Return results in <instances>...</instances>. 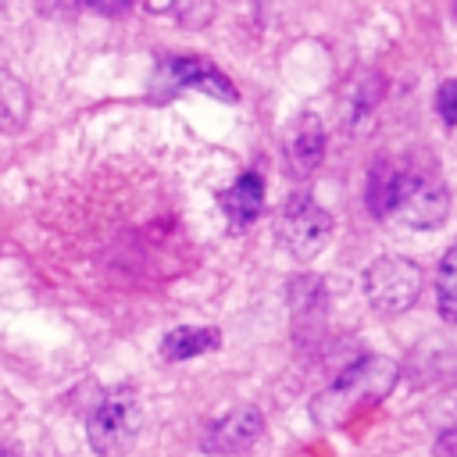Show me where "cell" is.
<instances>
[{"mask_svg": "<svg viewBox=\"0 0 457 457\" xmlns=\"http://www.w3.org/2000/svg\"><path fill=\"white\" fill-rule=\"evenodd\" d=\"M218 204H221L225 218H228L236 228L250 225V221L261 214V207H264V179H261L257 171H243L228 189H221Z\"/></svg>", "mask_w": 457, "mask_h": 457, "instance_id": "cell-9", "label": "cell"}, {"mask_svg": "<svg viewBox=\"0 0 457 457\" xmlns=\"http://www.w3.org/2000/svg\"><path fill=\"white\" fill-rule=\"evenodd\" d=\"M393 193H396V157H378L368 168L364 204L375 218H393Z\"/></svg>", "mask_w": 457, "mask_h": 457, "instance_id": "cell-12", "label": "cell"}, {"mask_svg": "<svg viewBox=\"0 0 457 457\" xmlns=\"http://www.w3.org/2000/svg\"><path fill=\"white\" fill-rule=\"evenodd\" d=\"M221 332L214 325H179L161 339V357L164 361H189L200 353L218 350Z\"/></svg>", "mask_w": 457, "mask_h": 457, "instance_id": "cell-10", "label": "cell"}, {"mask_svg": "<svg viewBox=\"0 0 457 457\" xmlns=\"http://www.w3.org/2000/svg\"><path fill=\"white\" fill-rule=\"evenodd\" d=\"M93 11H100V14H125V11H132V4H93Z\"/></svg>", "mask_w": 457, "mask_h": 457, "instance_id": "cell-17", "label": "cell"}, {"mask_svg": "<svg viewBox=\"0 0 457 457\" xmlns=\"http://www.w3.org/2000/svg\"><path fill=\"white\" fill-rule=\"evenodd\" d=\"M443 407H446V418H450V425H446V428H457V389H450V393H446Z\"/></svg>", "mask_w": 457, "mask_h": 457, "instance_id": "cell-16", "label": "cell"}, {"mask_svg": "<svg viewBox=\"0 0 457 457\" xmlns=\"http://www.w3.org/2000/svg\"><path fill=\"white\" fill-rule=\"evenodd\" d=\"M139 428H143V403H139V396H136L132 386H118L89 414L86 439H89L93 453L118 457V453H125L132 446V439L139 436Z\"/></svg>", "mask_w": 457, "mask_h": 457, "instance_id": "cell-3", "label": "cell"}, {"mask_svg": "<svg viewBox=\"0 0 457 457\" xmlns=\"http://www.w3.org/2000/svg\"><path fill=\"white\" fill-rule=\"evenodd\" d=\"M146 11H154V14H175L182 29H207L211 18L218 14V4H211V0H204V4L200 0H175V4H146Z\"/></svg>", "mask_w": 457, "mask_h": 457, "instance_id": "cell-14", "label": "cell"}, {"mask_svg": "<svg viewBox=\"0 0 457 457\" xmlns=\"http://www.w3.org/2000/svg\"><path fill=\"white\" fill-rule=\"evenodd\" d=\"M161 79L175 89H200V93H207L214 100H225V104L239 100L232 79L204 57H164L161 61Z\"/></svg>", "mask_w": 457, "mask_h": 457, "instance_id": "cell-7", "label": "cell"}, {"mask_svg": "<svg viewBox=\"0 0 457 457\" xmlns=\"http://www.w3.org/2000/svg\"><path fill=\"white\" fill-rule=\"evenodd\" d=\"M396 382H400V364L393 357L368 353V357L346 364L332 378V386L318 393V400L311 403V418L321 428H339V425L353 421L361 411L382 403Z\"/></svg>", "mask_w": 457, "mask_h": 457, "instance_id": "cell-1", "label": "cell"}, {"mask_svg": "<svg viewBox=\"0 0 457 457\" xmlns=\"http://www.w3.org/2000/svg\"><path fill=\"white\" fill-rule=\"evenodd\" d=\"M446 214H450V186L436 175V168L396 157L393 218H400L411 228H439Z\"/></svg>", "mask_w": 457, "mask_h": 457, "instance_id": "cell-2", "label": "cell"}, {"mask_svg": "<svg viewBox=\"0 0 457 457\" xmlns=\"http://www.w3.org/2000/svg\"><path fill=\"white\" fill-rule=\"evenodd\" d=\"M436 114L446 125H457V79H443L436 89Z\"/></svg>", "mask_w": 457, "mask_h": 457, "instance_id": "cell-15", "label": "cell"}, {"mask_svg": "<svg viewBox=\"0 0 457 457\" xmlns=\"http://www.w3.org/2000/svg\"><path fill=\"white\" fill-rule=\"evenodd\" d=\"M453 14H457V7H453Z\"/></svg>", "mask_w": 457, "mask_h": 457, "instance_id": "cell-18", "label": "cell"}, {"mask_svg": "<svg viewBox=\"0 0 457 457\" xmlns=\"http://www.w3.org/2000/svg\"><path fill=\"white\" fill-rule=\"evenodd\" d=\"M261 432H264V414H261L257 407L243 403V407H232V411L218 414V418L204 428L200 446H204L207 453H214V457H225V453H239V450H246L250 443H257Z\"/></svg>", "mask_w": 457, "mask_h": 457, "instance_id": "cell-6", "label": "cell"}, {"mask_svg": "<svg viewBox=\"0 0 457 457\" xmlns=\"http://www.w3.org/2000/svg\"><path fill=\"white\" fill-rule=\"evenodd\" d=\"M364 296L378 314H403L418 303L421 286H425V271L400 253H382L375 257L364 275H361Z\"/></svg>", "mask_w": 457, "mask_h": 457, "instance_id": "cell-4", "label": "cell"}, {"mask_svg": "<svg viewBox=\"0 0 457 457\" xmlns=\"http://www.w3.org/2000/svg\"><path fill=\"white\" fill-rule=\"evenodd\" d=\"M32 118V96L25 89V82L0 64V132L18 136Z\"/></svg>", "mask_w": 457, "mask_h": 457, "instance_id": "cell-11", "label": "cell"}, {"mask_svg": "<svg viewBox=\"0 0 457 457\" xmlns=\"http://www.w3.org/2000/svg\"><path fill=\"white\" fill-rule=\"evenodd\" d=\"M275 236H278L286 253H293L296 261H311L332 239V214L318 200H311L307 193H296L282 204L278 221H275Z\"/></svg>", "mask_w": 457, "mask_h": 457, "instance_id": "cell-5", "label": "cell"}, {"mask_svg": "<svg viewBox=\"0 0 457 457\" xmlns=\"http://www.w3.org/2000/svg\"><path fill=\"white\" fill-rule=\"evenodd\" d=\"M282 150H286V161H289V171L296 179H307L321 168L325 161V125L318 114L303 111L300 118L289 121L286 136H282Z\"/></svg>", "mask_w": 457, "mask_h": 457, "instance_id": "cell-8", "label": "cell"}, {"mask_svg": "<svg viewBox=\"0 0 457 457\" xmlns=\"http://www.w3.org/2000/svg\"><path fill=\"white\" fill-rule=\"evenodd\" d=\"M436 296H439V314L457 325V243L443 253L436 268Z\"/></svg>", "mask_w": 457, "mask_h": 457, "instance_id": "cell-13", "label": "cell"}]
</instances>
